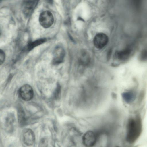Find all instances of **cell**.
Listing matches in <instances>:
<instances>
[{"instance_id": "obj_15", "label": "cell", "mask_w": 147, "mask_h": 147, "mask_svg": "<svg viewBox=\"0 0 147 147\" xmlns=\"http://www.w3.org/2000/svg\"><path fill=\"white\" fill-rule=\"evenodd\" d=\"M146 51H142L140 57L142 59H144L146 57Z\"/></svg>"}, {"instance_id": "obj_9", "label": "cell", "mask_w": 147, "mask_h": 147, "mask_svg": "<svg viewBox=\"0 0 147 147\" xmlns=\"http://www.w3.org/2000/svg\"><path fill=\"white\" fill-rule=\"evenodd\" d=\"M121 96L126 103L129 104L134 101L136 97V93L132 91H127L122 93Z\"/></svg>"}, {"instance_id": "obj_8", "label": "cell", "mask_w": 147, "mask_h": 147, "mask_svg": "<svg viewBox=\"0 0 147 147\" xmlns=\"http://www.w3.org/2000/svg\"><path fill=\"white\" fill-rule=\"evenodd\" d=\"M38 0H28L24 3L23 11L26 16H30L32 13L38 3Z\"/></svg>"}, {"instance_id": "obj_12", "label": "cell", "mask_w": 147, "mask_h": 147, "mask_svg": "<svg viewBox=\"0 0 147 147\" xmlns=\"http://www.w3.org/2000/svg\"><path fill=\"white\" fill-rule=\"evenodd\" d=\"M46 41V39L45 38H42L38 39L33 42H30L28 45V49L29 50H30L35 47L45 42Z\"/></svg>"}, {"instance_id": "obj_5", "label": "cell", "mask_w": 147, "mask_h": 147, "mask_svg": "<svg viewBox=\"0 0 147 147\" xmlns=\"http://www.w3.org/2000/svg\"><path fill=\"white\" fill-rule=\"evenodd\" d=\"M108 40V37L105 34L99 33L96 34L94 37L93 43L96 48L101 49L107 45Z\"/></svg>"}, {"instance_id": "obj_14", "label": "cell", "mask_w": 147, "mask_h": 147, "mask_svg": "<svg viewBox=\"0 0 147 147\" xmlns=\"http://www.w3.org/2000/svg\"><path fill=\"white\" fill-rule=\"evenodd\" d=\"M5 55L4 52L0 49V65L2 64L4 61Z\"/></svg>"}, {"instance_id": "obj_3", "label": "cell", "mask_w": 147, "mask_h": 147, "mask_svg": "<svg viewBox=\"0 0 147 147\" xmlns=\"http://www.w3.org/2000/svg\"><path fill=\"white\" fill-rule=\"evenodd\" d=\"M97 134L94 132L89 131L86 132L82 137V142L84 145L87 147L94 146L97 139Z\"/></svg>"}, {"instance_id": "obj_1", "label": "cell", "mask_w": 147, "mask_h": 147, "mask_svg": "<svg viewBox=\"0 0 147 147\" xmlns=\"http://www.w3.org/2000/svg\"><path fill=\"white\" fill-rule=\"evenodd\" d=\"M142 131L141 118L139 115L128 120L126 136L127 142L129 144L134 143L140 136Z\"/></svg>"}, {"instance_id": "obj_10", "label": "cell", "mask_w": 147, "mask_h": 147, "mask_svg": "<svg viewBox=\"0 0 147 147\" xmlns=\"http://www.w3.org/2000/svg\"><path fill=\"white\" fill-rule=\"evenodd\" d=\"M131 52V50L129 48H127L117 51L115 53V56L119 60H125L128 58Z\"/></svg>"}, {"instance_id": "obj_16", "label": "cell", "mask_w": 147, "mask_h": 147, "mask_svg": "<svg viewBox=\"0 0 147 147\" xmlns=\"http://www.w3.org/2000/svg\"><path fill=\"white\" fill-rule=\"evenodd\" d=\"M112 96H113V97H114V98H115V97H116V95L114 93H113V94H112Z\"/></svg>"}, {"instance_id": "obj_6", "label": "cell", "mask_w": 147, "mask_h": 147, "mask_svg": "<svg viewBox=\"0 0 147 147\" xmlns=\"http://www.w3.org/2000/svg\"><path fill=\"white\" fill-rule=\"evenodd\" d=\"M65 51L63 48L59 46L56 47L53 52V57L52 61L54 65L61 63L65 56Z\"/></svg>"}, {"instance_id": "obj_4", "label": "cell", "mask_w": 147, "mask_h": 147, "mask_svg": "<svg viewBox=\"0 0 147 147\" xmlns=\"http://www.w3.org/2000/svg\"><path fill=\"white\" fill-rule=\"evenodd\" d=\"M19 93L21 98L26 101L31 100L34 95L33 90L32 87L27 84H24L20 88Z\"/></svg>"}, {"instance_id": "obj_17", "label": "cell", "mask_w": 147, "mask_h": 147, "mask_svg": "<svg viewBox=\"0 0 147 147\" xmlns=\"http://www.w3.org/2000/svg\"><path fill=\"white\" fill-rule=\"evenodd\" d=\"M49 1V3H52V0H47Z\"/></svg>"}, {"instance_id": "obj_7", "label": "cell", "mask_w": 147, "mask_h": 147, "mask_svg": "<svg viewBox=\"0 0 147 147\" xmlns=\"http://www.w3.org/2000/svg\"><path fill=\"white\" fill-rule=\"evenodd\" d=\"M23 141L24 143L28 146H32L34 143L35 136L32 131L30 129H24L22 133Z\"/></svg>"}, {"instance_id": "obj_13", "label": "cell", "mask_w": 147, "mask_h": 147, "mask_svg": "<svg viewBox=\"0 0 147 147\" xmlns=\"http://www.w3.org/2000/svg\"><path fill=\"white\" fill-rule=\"evenodd\" d=\"M18 120L19 124L22 125L23 124L25 119L24 112L21 107L19 108L18 110Z\"/></svg>"}, {"instance_id": "obj_2", "label": "cell", "mask_w": 147, "mask_h": 147, "mask_svg": "<svg viewBox=\"0 0 147 147\" xmlns=\"http://www.w3.org/2000/svg\"><path fill=\"white\" fill-rule=\"evenodd\" d=\"M54 21L53 16L52 13L49 11H44L40 15V23L44 28L50 27L53 24Z\"/></svg>"}, {"instance_id": "obj_11", "label": "cell", "mask_w": 147, "mask_h": 147, "mask_svg": "<svg viewBox=\"0 0 147 147\" xmlns=\"http://www.w3.org/2000/svg\"><path fill=\"white\" fill-rule=\"evenodd\" d=\"M79 58L80 63L82 65L87 64L89 61V57L88 54L85 51H82L81 52Z\"/></svg>"}, {"instance_id": "obj_18", "label": "cell", "mask_w": 147, "mask_h": 147, "mask_svg": "<svg viewBox=\"0 0 147 147\" xmlns=\"http://www.w3.org/2000/svg\"><path fill=\"white\" fill-rule=\"evenodd\" d=\"M0 34H1V32H0Z\"/></svg>"}]
</instances>
